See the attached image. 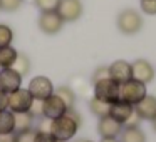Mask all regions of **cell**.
Returning <instances> with one entry per match:
<instances>
[{"label":"cell","instance_id":"28","mask_svg":"<svg viewBox=\"0 0 156 142\" xmlns=\"http://www.w3.org/2000/svg\"><path fill=\"white\" fill-rule=\"evenodd\" d=\"M35 142H57V139L49 130L39 129V130H35Z\"/></svg>","mask_w":156,"mask_h":142},{"label":"cell","instance_id":"25","mask_svg":"<svg viewBox=\"0 0 156 142\" xmlns=\"http://www.w3.org/2000/svg\"><path fill=\"white\" fill-rule=\"evenodd\" d=\"M22 5V0H0V10L15 12Z\"/></svg>","mask_w":156,"mask_h":142},{"label":"cell","instance_id":"14","mask_svg":"<svg viewBox=\"0 0 156 142\" xmlns=\"http://www.w3.org/2000/svg\"><path fill=\"white\" fill-rule=\"evenodd\" d=\"M122 130V124H119L118 120L111 117V115H104L99 117V124H98V132L102 139L106 137H119Z\"/></svg>","mask_w":156,"mask_h":142},{"label":"cell","instance_id":"23","mask_svg":"<svg viewBox=\"0 0 156 142\" xmlns=\"http://www.w3.org/2000/svg\"><path fill=\"white\" fill-rule=\"evenodd\" d=\"M12 40H14V30L9 25L0 24V49L12 45Z\"/></svg>","mask_w":156,"mask_h":142},{"label":"cell","instance_id":"8","mask_svg":"<svg viewBox=\"0 0 156 142\" xmlns=\"http://www.w3.org/2000/svg\"><path fill=\"white\" fill-rule=\"evenodd\" d=\"M67 112V105L62 102V99L59 95L52 94L51 97H47L44 102H42V115L49 120H54V119H59Z\"/></svg>","mask_w":156,"mask_h":142},{"label":"cell","instance_id":"24","mask_svg":"<svg viewBox=\"0 0 156 142\" xmlns=\"http://www.w3.org/2000/svg\"><path fill=\"white\" fill-rule=\"evenodd\" d=\"M61 0H35V5L41 12H55Z\"/></svg>","mask_w":156,"mask_h":142},{"label":"cell","instance_id":"19","mask_svg":"<svg viewBox=\"0 0 156 142\" xmlns=\"http://www.w3.org/2000/svg\"><path fill=\"white\" fill-rule=\"evenodd\" d=\"M32 120H34V115H32L30 112L15 114V134L32 129Z\"/></svg>","mask_w":156,"mask_h":142},{"label":"cell","instance_id":"34","mask_svg":"<svg viewBox=\"0 0 156 142\" xmlns=\"http://www.w3.org/2000/svg\"><path fill=\"white\" fill-rule=\"evenodd\" d=\"M82 142H92V140H82Z\"/></svg>","mask_w":156,"mask_h":142},{"label":"cell","instance_id":"12","mask_svg":"<svg viewBox=\"0 0 156 142\" xmlns=\"http://www.w3.org/2000/svg\"><path fill=\"white\" fill-rule=\"evenodd\" d=\"M109 79L116 82V84H124V82L133 79V72H131V64L126 60H114L109 65Z\"/></svg>","mask_w":156,"mask_h":142},{"label":"cell","instance_id":"30","mask_svg":"<svg viewBox=\"0 0 156 142\" xmlns=\"http://www.w3.org/2000/svg\"><path fill=\"white\" fill-rule=\"evenodd\" d=\"M9 109V94H5L4 90H0V112Z\"/></svg>","mask_w":156,"mask_h":142},{"label":"cell","instance_id":"9","mask_svg":"<svg viewBox=\"0 0 156 142\" xmlns=\"http://www.w3.org/2000/svg\"><path fill=\"white\" fill-rule=\"evenodd\" d=\"M64 20L57 12H41L39 17V29L44 32L45 35H55L61 32Z\"/></svg>","mask_w":156,"mask_h":142},{"label":"cell","instance_id":"32","mask_svg":"<svg viewBox=\"0 0 156 142\" xmlns=\"http://www.w3.org/2000/svg\"><path fill=\"white\" fill-rule=\"evenodd\" d=\"M101 142H119V140H118V137H106Z\"/></svg>","mask_w":156,"mask_h":142},{"label":"cell","instance_id":"27","mask_svg":"<svg viewBox=\"0 0 156 142\" xmlns=\"http://www.w3.org/2000/svg\"><path fill=\"white\" fill-rule=\"evenodd\" d=\"M15 142H35V130L29 129L24 132H17L15 134Z\"/></svg>","mask_w":156,"mask_h":142},{"label":"cell","instance_id":"13","mask_svg":"<svg viewBox=\"0 0 156 142\" xmlns=\"http://www.w3.org/2000/svg\"><path fill=\"white\" fill-rule=\"evenodd\" d=\"M109 115H111L114 120H118L119 124L126 125L129 122V119L134 115V105H131V104H128V102L119 99L114 104H111V107H109Z\"/></svg>","mask_w":156,"mask_h":142},{"label":"cell","instance_id":"3","mask_svg":"<svg viewBox=\"0 0 156 142\" xmlns=\"http://www.w3.org/2000/svg\"><path fill=\"white\" fill-rule=\"evenodd\" d=\"M119 32L124 35H134L138 34L143 29V17L133 8H126L121 14L118 15V20H116Z\"/></svg>","mask_w":156,"mask_h":142},{"label":"cell","instance_id":"20","mask_svg":"<svg viewBox=\"0 0 156 142\" xmlns=\"http://www.w3.org/2000/svg\"><path fill=\"white\" fill-rule=\"evenodd\" d=\"M54 94L59 95V97L62 99V102L67 105V109H72V107H74L76 94H74V90H72L71 87H67V85H61V87H57V89L54 90Z\"/></svg>","mask_w":156,"mask_h":142},{"label":"cell","instance_id":"5","mask_svg":"<svg viewBox=\"0 0 156 142\" xmlns=\"http://www.w3.org/2000/svg\"><path fill=\"white\" fill-rule=\"evenodd\" d=\"M34 97L30 95L29 89H17L15 92L9 94V110L14 114H22V112H30Z\"/></svg>","mask_w":156,"mask_h":142},{"label":"cell","instance_id":"33","mask_svg":"<svg viewBox=\"0 0 156 142\" xmlns=\"http://www.w3.org/2000/svg\"><path fill=\"white\" fill-rule=\"evenodd\" d=\"M151 122H153V129H154V130H156V117H154V119H153V120H151Z\"/></svg>","mask_w":156,"mask_h":142},{"label":"cell","instance_id":"10","mask_svg":"<svg viewBox=\"0 0 156 142\" xmlns=\"http://www.w3.org/2000/svg\"><path fill=\"white\" fill-rule=\"evenodd\" d=\"M22 87V75L14 69H0V90L5 94L15 92Z\"/></svg>","mask_w":156,"mask_h":142},{"label":"cell","instance_id":"18","mask_svg":"<svg viewBox=\"0 0 156 142\" xmlns=\"http://www.w3.org/2000/svg\"><path fill=\"white\" fill-rule=\"evenodd\" d=\"M17 49H14L12 45L9 47H2L0 49V69H10L14 67L15 60H17Z\"/></svg>","mask_w":156,"mask_h":142},{"label":"cell","instance_id":"17","mask_svg":"<svg viewBox=\"0 0 156 142\" xmlns=\"http://www.w3.org/2000/svg\"><path fill=\"white\" fill-rule=\"evenodd\" d=\"M0 134H15V114L9 109L0 112Z\"/></svg>","mask_w":156,"mask_h":142},{"label":"cell","instance_id":"16","mask_svg":"<svg viewBox=\"0 0 156 142\" xmlns=\"http://www.w3.org/2000/svg\"><path fill=\"white\" fill-rule=\"evenodd\" d=\"M121 142H146V135L138 125H126L119 134Z\"/></svg>","mask_w":156,"mask_h":142},{"label":"cell","instance_id":"11","mask_svg":"<svg viewBox=\"0 0 156 142\" xmlns=\"http://www.w3.org/2000/svg\"><path fill=\"white\" fill-rule=\"evenodd\" d=\"M131 72H133V79L143 84H149L154 79V67L149 64L144 59H138L131 64Z\"/></svg>","mask_w":156,"mask_h":142},{"label":"cell","instance_id":"6","mask_svg":"<svg viewBox=\"0 0 156 142\" xmlns=\"http://www.w3.org/2000/svg\"><path fill=\"white\" fill-rule=\"evenodd\" d=\"M29 92L30 95L34 97V100H39V102H44L47 97H51L54 94V84L49 77L45 75H37L34 77L30 82H29Z\"/></svg>","mask_w":156,"mask_h":142},{"label":"cell","instance_id":"7","mask_svg":"<svg viewBox=\"0 0 156 142\" xmlns=\"http://www.w3.org/2000/svg\"><path fill=\"white\" fill-rule=\"evenodd\" d=\"M55 12L61 15L64 22H76L81 19L84 8H82L81 0H61Z\"/></svg>","mask_w":156,"mask_h":142},{"label":"cell","instance_id":"2","mask_svg":"<svg viewBox=\"0 0 156 142\" xmlns=\"http://www.w3.org/2000/svg\"><path fill=\"white\" fill-rule=\"evenodd\" d=\"M148 95V90H146V84L143 82H138L134 79L124 82V84L119 85V99L131 105H136L143 100V99Z\"/></svg>","mask_w":156,"mask_h":142},{"label":"cell","instance_id":"26","mask_svg":"<svg viewBox=\"0 0 156 142\" xmlns=\"http://www.w3.org/2000/svg\"><path fill=\"white\" fill-rule=\"evenodd\" d=\"M143 14L146 15H156V0H139Z\"/></svg>","mask_w":156,"mask_h":142},{"label":"cell","instance_id":"22","mask_svg":"<svg viewBox=\"0 0 156 142\" xmlns=\"http://www.w3.org/2000/svg\"><path fill=\"white\" fill-rule=\"evenodd\" d=\"M14 70H17L19 74L24 77V75H27L29 72H30V60H29V57L25 54H20L19 52V55H17V60H15V64H14Z\"/></svg>","mask_w":156,"mask_h":142},{"label":"cell","instance_id":"29","mask_svg":"<svg viewBox=\"0 0 156 142\" xmlns=\"http://www.w3.org/2000/svg\"><path fill=\"white\" fill-rule=\"evenodd\" d=\"M108 77H109V67H99L92 74V84L102 80V79H108Z\"/></svg>","mask_w":156,"mask_h":142},{"label":"cell","instance_id":"15","mask_svg":"<svg viewBox=\"0 0 156 142\" xmlns=\"http://www.w3.org/2000/svg\"><path fill=\"white\" fill-rule=\"evenodd\" d=\"M134 112L139 119L153 120L156 117V97L154 95H146L139 104L134 105Z\"/></svg>","mask_w":156,"mask_h":142},{"label":"cell","instance_id":"1","mask_svg":"<svg viewBox=\"0 0 156 142\" xmlns=\"http://www.w3.org/2000/svg\"><path fill=\"white\" fill-rule=\"evenodd\" d=\"M81 115L72 109H67L62 117L54 119L49 122V132L57 139V142H69L76 134H77L79 127H81Z\"/></svg>","mask_w":156,"mask_h":142},{"label":"cell","instance_id":"21","mask_svg":"<svg viewBox=\"0 0 156 142\" xmlns=\"http://www.w3.org/2000/svg\"><path fill=\"white\" fill-rule=\"evenodd\" d=\"M109 107H111L109 104H106V102L99 100V99H96V97H92L91 100H89V109H91V112L94 115H98V117L109 115Z\"/></svg>","mask_w":156,"mask_h":142},{"label":"cell","instance_id":"4","mask_svg":"<svg viewBox=\"0 0 156 142\" xmlns=\"http://www.w3.org/2000/svg\"><path fill=\"white\" fill-rule=\"evenodd\" d=\"M94 97L106 104H114L119 100V84H116L112 79H102L94 84Z\"/></svg>","mask_w":156,"mask_h":142},{"label":"cell","instance_id":"31","mask_svg":"<svg viewBox=\"0 0 156 142\" xmlns=\"http://www.w3.org/2000/svg\"><path fill=\"white\" fill-rule=\"evenodd\" d=\"M0 142H15V134H0Z\"/></svg>","mask_w":156,"mask_h":142}]
</instances>
